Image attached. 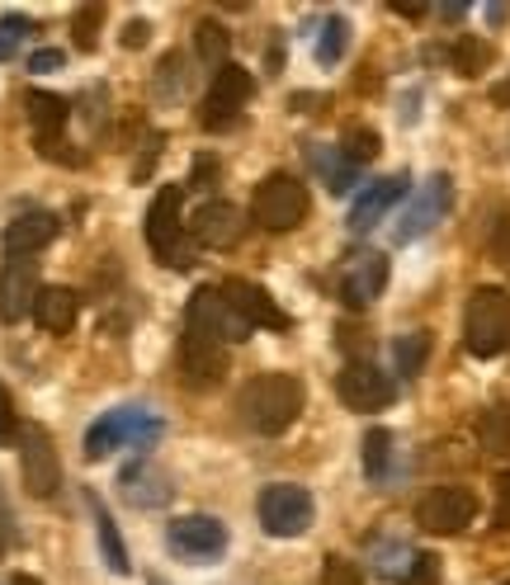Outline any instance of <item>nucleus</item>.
Wrapping results in <instances>:
<instances>
[{
    "label": "nucleus",
    "mask_w": 510,
    "mask_h": 585,
    "mask_svg": "<svg viewBox=\"0 0 510 585\" xmlns=\"http://www.w3.org/2000/svg\"><path fill=\"white\" fill-rule=\"evenodd\" d=\"M303 401H307L303 378H293V373H261V378H251L246 388H242L237 411H242V420L255 435H284L293 420L303 416Z\"/></svg>",
    "instance_id": "1"
},
{
    "label": "nucleus",
    "mask_w": 510,
    "mask_h": 585,
    "mask_svg": "<svg viewBox=\"0 0 510 585\" xmlns=\"http://www.w3.org/2000/svg\"><path fill=\"white\" fill-rule=\"evenodd\" d=\"M463 340H468V354L478 359H497L510 350V293L497 284H482L468 298V312H463Z\"/></svg>",
    "instance_id": "2"
},
{
    "label": "nucleus",
    "mask_w": 510,
    "mask_h": 585,
    "mask_svg": "<svg viewBox=\"0 0 510 585\" xmlns=\"http://www.w3.org/2000/svg\"><path fill=\"white\" fill-rule=\"evenodd\" d=\"M161 439V416L151 407H114L86 430V458L100 462L114 449H147Z\"/></svg>",
    "instance_id": "3"
},
{
    "label": "nucleus",
    "mask_w": 510,
    "mask_h": 585,
    "mask_svg": "<svg viewBox=\"0 0 510 585\" xmlns=\"http://www.w3.org/2000/svg\"><path fill=\"white\" fill-rule=\"evenodd\" d=\"M307 208H312L307 185H303L298 175H288V170L265 175L261 185H255V194H251V217H255V227H265V232H293V227H303Z\"/></svg>",
    "instance_id": "4"
},
{
    "label": "nucleus",
    "mask_w": 510,
    "mask_h": 585,
    "mask_svg": "<svg viewBox=\"0 0 510 585\" xmlns=\"http://www.w3.org/2000/svg\"><path fill=\"white\" fill-rule=\"evenodd\" d=\"M147 246L170 270H189L194 265V251L185 241V189L180 185L156 189L151 208H147Z\"/></svg>",
    "instance_id": "5"
},
{
    "label": "nucleus",
    "mask_w": 510,
    "mask_h": 585,
    "mask_svg": "<svg viewBox=\"0 0 510 585\" xmlns=\"http://www.w3.org/2000/svg\"><path fill=\"white\" fill-rule=\"evenodd\" d=\"M255 326L232 308L223 289H194L185 302V335H199L208 345H242Z\"/></svg>",
    "instance_id": "6"
},
{
    "label": "nucleus",
    "mask_w": 510,
    "mask_h": 585,
    "mask_svg": "<svg viewBox=\"0 0 510 585\" xmlns=\"http://www.w3.org/2000/svg\"><path fill=\"white\" fill-rule=\"evenodd\" d=\"M317 519V500L307 487H293V481H274L261 491V524L269 538H298L312 529Z\"/></svg>",
    "instance_id": "7"
},
{
    "label": "nucleus",
    "mask_w": 510,
    "mask_h": 585,
    "mask_svg": "<svg viewBox=\"0 0 510 585\" xmlns=\"http://www.w3.org/2000/svg\"><path fill=\"white\" fill-rule=\"evenodd\" d=\"M255 95V76L237 62H227L218 67V76H213V90L204 95V114H199V124L208 133H227V128H237V118L246 109V99Z\"/></svg>",
    "instance_id": "8"
},
{
    "label": "nucleus",
    "mask_w": 510,
    "mask_h": 585,
    "mask_svg": "<svg viewBox=\"0 0 510 585\" xmlns=\"http://www.w3.org/2000/svg\"><path fill=\"white\" fill-rule=\"evenodd\" d=\"M449 204H454V179L449 175H430L416 185V194H411V204L402 208L398 227H392V241H421L425 232H435V222H444Z\"/></svg>",
    "instance_id": "9"
},
{
    "label": "nucleus",
    "mask_w": 510,
    "mask_h": 585,
    "mask_svg": "<svg viewBox=\"0 0 510 585\" xmlns=\"http://www.w3.org/2000/svg\"><path fill=\"white\" fill-rule=\"evenodd\" d=\"M19 477H24V491L33 500H48L57 487H62V462H57L52 435L43 426L19 430Z\"/></svg>",
    "instance_id": "10"
},
{
    "label": "nucleus",
    "mask_w": 510,
    "mask_h": 585,
    "mask_svg": "<svg viewBox=\"0 0 510 585\" xmlns=\"http://www.w3.org/2000/svg\"><path fill=\"white\" fill-rule=\"evenodd\" d=\"M478 515V496L459 487V481H444V487H430L416 506V524L425 534H463Z\"/></svg>",
    "instance_id": "11"
},
{
    "label": "nucleus",
    "mask_w": 510,
    "mask_h": 585,
    "mask_svg": "<svg viewBox=\"0 0 510 585\" xmlns=\"http://www.w3.org/2000/svg\"><path fill=\"white\" fill-rule=\"evenodd\" d=\"M336 397L345 401L350 411H383L398 401V382H392L379 364H369V359H350V364L336 373Z\"/></svg>",
    "instance_id": "12"
},
{
    "label": "nucleus",
    "mask_w": 510,
    "mask_h": 585,
    "mask_svg": "<svg viewBox=\"0 0 510 585\" xmlns=\"http://www.w3.org/2000/svg\"><path fill=\"white\" fill-rule=\"evenodd\" d=\"M166 543H170V553L204 567V562L227 553V524L218 515H180V519H170Z\"/></svg>",
    "instance_id": "13"
},
{
    "label": "nucleus",
    "mask_w": 510,
    "mask_h": 585,
    "mask_svg": "<svg viewBox=\"0 0 510 585\" xmlns=\"http://www.w3.org/2000/svg\"><path fill=\"white\" fill-rule=\"evenodd\" d=\"M388 255L383 251H350L341 260V279H336V293L345 308H369L374 298H383L388 289Z\"/></svg>",
    "instance_id": "14"
},
{
    "label": "nucleus",
    "mask_w": 510,
    "mask_h": 585,
    "mask_svg": "<svg viewBox=\"0 0 510 585\" xmlns=\"http://www.w3.org/2000/svg\"><path fill=\"white\" fill-rule=\"evenodd\" d=\"M119 496L128 500L133 510H161L175 500V477L151 458H133L128 468L119 472Z\"/></svg>",
    "instance_id": "15"
},
{
    "label": "nucleus",
    "mask_w": 510,
    "mask_h": 585,
    "mask_svg": "<svg viewBox=\"0 0 510 585\" xmlns=\"http://www.w3.org/2000/svg\"><path fill=\"white\" fill-rule=\"evenodd\" d=\"M38 293H43V284H38V260L33 255H10L6 265H0V321H24L33 312Z\"/></svg>",
    "instance_id": "16"
},
{
    "label": "nucleus",
    "mask_w": 510,
    "mask_h": 585,
    "mask_svg": "<svg viewBox=\"0 0 510 585\" xmlns=\"http://www.w3.org/2000/svg\"><path fill=\"white\" fill-rule=\"evenodd\" d=\"M189 236L208 251H232L246 236V217H242V208L223 204V198H208V204H199V213L189 217Z\"/></svg>",
    "instance_id": "17"
},
{
    "label": "nucleus",
    "mask_w": 510,
    "mask_h": 585,
    "mask_svg": "<svg viewBox=\"0 0 510 585\" xmlns=\"http://www.w3.org/2000/svg\"><path fill=\"white\" fill-rule=\"evenodd\" d=\"M406 185L411 179L406 175H383V179H374V185H369L355 204H350V217H345V227L355 232V236H364V232H374L379 222L392 213L406 198Z\"/></svg>",
    "instance_id": "18"
},
{
    "label": "nucleus",
    "mask_w": 510,
    "mask_h": 585,
    "mask_svg": "<svg viewBox=\"0 0 510 585\" xmlns=\"http://www.w3.org/2000/svg\"><path fill=\"white\" fill-rule=\"evenodd\" d=\"M180 378H185V388H194V392L218 388V382L227 378L223 345H208V340H199V335H180Z\"/></svg>",
    "instance_id": "19"
},
{
    "label": "nucleus",
    "mask_w": 510,
    "mask_h": 585,
    "mask_svg": "<svg viewBox=\"0 0 510 585\" xmlns=\"http://www.w3.org/2000/svg\"><path fill=\"white\" fill-rule=\"evenodd\" d=\"M223 293H227L232 308H237V312L251 321V326H265V331H288V326H293V316H288L261 284H251V279H227Z\"/></svg>",
    "instance_id": "20"
},
{
    "label": "nucleus",
    "mask_w": 510,
    "mask_h": 585,
    "mask_svg": "<svg viewBox=\"0 0 510 585\" xmlns=\"http://www.w3.org/2000/svg\"><path fill=\"white\" fill-rule=\"evenodd\" d=\"M24 114H29V128L38 137V147H43V156H52L57 147H62V128H67V99L52 95V90H29L24 95Z\"/></svg>",
    "instance_id": "21"
},
{
    "label": "nucleus",
    "mask_w": 510,
    "mask_h": 585,
    "mask_svg": "<svg viewBox=\"0 0 510 585\" xmlns=\"http://www.w3.org/2000/svg\"><path fill=\"white\" fill-rule=\"evenodd\" d=\"M52 236H57V217L52 213H43V208L19 213L6 227V251L10 255H38L43 246H52Z\"/></svg>",
    "instance_id": "22"
},
{
    "label": "nucleus",
    "mask_w": 510,
    "mask_h": 585,
    "mask_svg": "<svg viewBox=\"0 0 510 585\" xmlns=\"http://www.w3.org/2000/svg\"><path fill=\"white\" fill-rule=\"evenodd\" d=\"M307 166L317 170V179L331 194H350L360 185V166H355V160H345L341 147H317V143H312L307 147Z\"/></svg>",
    "instance_id": "23"
},
{
    "label": "nucleus",
    "mask_w": 510,
    "mask_h": 585,
    "mask_svg": "<svg viewBox=\"0 0 510 585\" xmlns=\"http://www.w3.org/2000/svg\"><path fill=\"white\" fill-rule=\"evenodd\" d=\"M76 316H81V298H76L71 289H43L33 302V321L48 335H67L76 326Z\"/></svg>",
    "instance_id": "24"
},
{
    "label": "nucleus",
    "mask_w": 510,
    "mask_h": 585,
    "mask_svg": "<svg viewBox=\"0 0 510 585\" xmlns=\"http://www.w3.org/2000/svg\"><path fill=\"white\" fill-rule=\"evenodd\" d=\"M90 515H95V538H100V557H105V567L114 576H128L133 572V562H128V548H124V534H119V524H114V515L105 510V500L100 496H90Z\"/></svg>",
    "instance_id": "25"
},
{
    "label": "nucleus",
    "mask_w": 510,
    "mask_h": 585,
    "mask_svg": "<svg viewBox=\"0 0 510 585\" xmlns=\"http://www.w3.org/2000/svg\"><path fill=\"white\" fill-rule=\"evenodd\" d=\"M392 359H398V373L402 378H416L430 359V331H406L392 340Z\"/></svg>",
    "instance_id": "26"
},
{
    "label": "nucleus",
    "mask_w": 510,
    "mask_h": 585,
    "mask_svg": "<svg viewBox=\"0 0 510 585\" xmlns=\"http://www.w3.org/2000/svg\"><path fill=\"white\" fill-rule=\"evenodd\" d=\"M100 29H105V6H100V0L76 6V14H71V43H76V52H95V48H100Z\"/></svg>",
    "instance_id": "27"
},
{
    "label": "nucleus",
    "mask_w": 510,
    "mask_h": 585,
    "mask_svg": "<svg viewBox=\"0 0 510 585\" xmlns=\"http://www.w3.org/2000/svg\"><path fill=\"white\" fill-rule=\"evenodd\" d=\"M478 443L487 454H510V407H487L478 416Z\"/></svg>",
    "instance_id": "28"
},
{
    "label": "nucleus",
    "mask_w": 510,
    "mask_h": 585,
    "mask_svg": "<svg viewBox=\"0 0 510 585\" xmlns=\"http://www.w3.org/2000/svg\"><path fill=\"white\" fill-rule=\"evenodd\" d=\"M449 62H454L459 76H482L487 62H492V48H487L482 38H473V33H459L454 48H449Z\"/></svg>",
    "instance_id": "29"
},
{
    "label": "nucleus",
    "mask_w": 510,
    "mask_h": 585,
    "mask_svg": "<svg viewBox=\"0 0 510 585\" xmlns=\"http://www.w3.org/2000/svg\"><path fill=\"white\" fill-rule=\"evenodd\" d=\"M350 48V19L345 14H331L322 25V38H317V62L322 67H336Z\"/></svg>",
    "instance_id": "30"
},
{
    "label": "nucleus",
    "mask_w": 510,
    "mask_h": 585,
    "mask_svg": "<svg viewBox=\"0 0 510 585\" xmlns=\"http://www.w3.org/2000/svg\"><path fill=\"white\" fill-rule=\"evenodd\" d=\"M194 43H199V57L208 67H227V52H232V38L218 19H204L199 29H194Z\"/></svg>",
    "instance_id": "31"
},
{
    "label": "nucleus",
    "mask_w": 510,
    "mask_h": 585,
    "mask_svg": "<svg viewBox=\"0 0 510 585\" xmlns=\"http://www.w3.org/2000/svg\"><path fill=\"white\" fill-rule=\"evenodd\" d=\"M379 147H383V137H379L374 128H364V124H350V128L341 133V152H345V160H355V166L374 160Z\"/></svg>",
    "instance_id": "32"
},
{
    "label": "nucleus",
    "mask_w": 510,
    "mask_h": 585,
    "mask_svg": "<svg viewBox=\"0 0 510 585\" xmlns=\"http://www.w3.org/2000/svg\"><path fill=\"white\" fill-rule=\"evenodd\" d=\"M388 462H392V435L388 430H369L364 435V472L383 481L388 477Z\"/></svg>",
    "instance_id": "33"
},
{
    "label": "nucleus",
    "mask_w": 510,
    "mask_h": 585,
    "mask_svg": "<svg viewBox=\"0 0 510 585\" xmlns=\"http://www.w3.org/2000/svg\"><path fill=\"white\" fill-rule=\"evenodd\" d=\"M411 562H416V553L406 548V543H379L374 548V572H383V576H411Z\"/></svg>",
    "instance_id": "34"
},
{
    "label": "nucleus",
    "mask_w": 510,
    "mask_h": 585,
    "mask_svg": "<svg viewBox=\"0 0 510 585\" xmlns=\"http://www.w3.org/2000/svg\"><path fill=\"white\" fill-rule=\"evenodd\" d=\"M185 57L180 52H166L161 57V76H156V95H161L166 99V105H170V99H180L185 95Z\"/></svg>",
    "instance_id": "35"
},
{
    "label": "nucleus",
    "mask_w": 510,
    "mask_h": 585,
    "mask_svg": "<svg viewBox=\"0 0 510 585\" xmlns=\"http://www.w3.org/2000/svg\"><path fill=\"white\" fill-rule=\"evenodd\" d=\"M487 251H492L497 265L510 270V208H501V213L492 217V227H487Z\"/></svg>",
    "instance_id": "36"
},
{
    "label": "nucleus",
    "mask_w": 510,
    "mask_h": 585,
    "mask_svg": "<svg viewBox=\"0 0 510 585\" xmlns=\"http://www.w3.org/2000/svg\"><path fill=\"white\" fill-rule=\"evenodd\" d=\"M29 29H33V25H29L24 14H6V19H0V62H6V57H14V48L24 43Z\"/></svg>",
    "instance_id": "37"
},
{
    "label": "nucleus",
    "mask_w": 510,
    "mask_h": 585,
    "mask_svg": "<svg viewBox=\"0 0 510 585\" xmlns=\"http://www.w3.org/2000/svg\"><path fill=\"white\" fill-rule=\"evenodd\" d=\"M435 581H440V557L435 553H416L406 585H435Z\"/></svg>",
    "instance_id": "38"
},
{
    "label": "nucleus",
    "mask_w": 510,
    "mask_h": 585,
    "mask_svg": "<svg viewBox=\"0 0 510 585\" xmlns=\"http://www.w3.org/2000/svg\"><path fill=\"white\" fill-rule=\"evenodd\" d=\"M492 529H510V472L497 477V500H492Z\"/></svg>",
    "instance_id": "39"
},
{
    "label": "nucleus",
    "mask_w": 510,
    "mask_h": 585,
    "mask_svg": "<svg viewBox=\"0 0 510 585\" xmlns=\"http://www.w3.org/2000/svg\"><path fill=\"white\" fill-rule=\"evenodd\" d=\"M326 585H364V581H360V572H355V562L326 557Z\"/></svg>",
    "instance_id": "40"
},
{
    "label": "nucleus",
    "mask_w": 510,
    "mask_h": 585,
    "mask_svg": "<svg viewBox=\"0 0 510 585\" xmlns=\"http://www.w3.org/2000/svg\"><path fill=\"white\" fill-rule=\"evenodd\" d=\"M19 439V420H14V401L6 392V382H0V443H10Z\"/></svg>",
    "instance_id": "41"
},
{
    "label": "nucleus",
    "mask_w": 510,
    "mask_h": 585,
    "mask_svg": "<svg viewBox=\"0 0 510 585\" xmlns=\"http://www.w3.org/2000/svg\"><path fill=\"white\" fill-rule=\"evenodd\" d=\"M189 185L194 189H213V185H218V160H213V156L194 160V179H189Z\"/></svg>",
    "instance_id": "42"
},
{
    "label": "nucleus",
    "mask_w": 510,
    "mask_h": 585,
    "mask_svg": "<svg viewBox=\"0 0 510 585\" xmlns=\"http://www.w3.org/2000/svg\"><path fill=\"white\" fill-rule=\"evenodd\" d=\"M14 515H10V500H6V491H0V557H6L10 548H14Z\"/></svg>",
    "instance_id": "43"
},
{
    "label": "nucleus",
    "mask_w": 510,
    "mask_h": 585,
    "mask_svg": "<svg viewBox=\"0 0 510 585\" xmlns=\"http://www.w3.org/2000/svg\"><path fill=\"white\" fill-rule=\"evenodd\" d=\"M57 67H67V52L62 48H38L29 57V71H57Z\"/></svg>",
    "instance_id": "44"
},
{
    "label": "nucleus",
    "mask_w": 510,
    "mask_h": 585,
    "mask_svg": "<svg viewBox=\"0 0 510 585\" xmlns=\"http://www.w3.org/2000/svg\"><path fill=\"white\" fill-rule=\"evenodd\" d=\"M147 38H151V25H147V19H133V25L124 29V48H143Z\"/></svg>",
    "instance_id": "45"
},
{
    "label": "nucleus",
    "mask_w": 510,
    "mask_h": 585,
    "mask_svg": "<svg viewBox=\"0 0 510 585\" xmlns=\"http://www.w3.org/2000/svg\"><path fill=\"white\" fill-rule=\"evenodd\" d=\"M312 105H322V95H293L288 99V109H298V114H307Z\"/></svg>",
    "instance_id": "46"
},
{
    "label": "nucleus",
    "mask_w": 510,
    "mask_h": 585,
    "mask_svg": "<svg viewBox=\"0 0 510 585\" xmlns=\"http://www.w3.org/2000/svg\"><path fill=\"white\" fill-rule=\"evenodd\" d=\"M492 105H497V109H510V76L492 90Z\"/></svg>",
    "instance_id": "47"
},
{
    "label": "nucleus",
    "mask_w": 510,
    "mask_h": 585,
    "mask_svg": "<svg viewBox=\"0 0 510 585\" xmlns=\"http://www.w3.org/2000/svg\"><path fill=\"white\" fill-rule=\"evenodd\" d=\"M392 10L406 14V19H421V14H425V6H392Z\"/></svg>",
    "instance_id": "48"
},
{
    "label": "nucleus",
    "mask_w": 510,
    "mask_h": 585,
    "mask_svg": "<svg viewBox=\"0 0 510 585\" xmlns=\"http://www.w3.org/2000/svg\"><path fill=\"white\" fill-rule=\"evenodd\" d=\"M440 14H444V19H463V14H468V6H444Z\"/></svg>",
    "instance_id": "49"
},
{
    "label": "nucleus",
    "mask_w": 510,
    "mask_h": 585,
    "mask_svg": "<svg viewBox=\"0 0 510 585\" xmlns=\"http://www.w3.org/2000/svg\"><path fill=\"white\" fill-rule=\"evenodd\" d=\"M10 585H43V581H38V576H29V572H19Z\"/></svg>",
    "instance_id": "50"
},
{
    "label": "nucleus",
    "mask_w": 510,
    "mask_h": 585,
    "mask_svg": "<svg viewBox=\"0 0 510 585\" xmlns=\"http://www.w3.org/2000/svg\"><path fill=\"white\" fill-rule=\"evenodd\" d=\"M147 585H166V581H161V576H151V581H147Z\"/></svg>",
    "instance_id": "51"
},
{
    "label": "nucleus",
    "mask_w": 510,
    "mask_h": 585,
    "mask_svg": "<svg viewBox=\"0 0 510 585\" xmlns=\"http://www.w3.org/2000/svg\"><path fill=\"white\" fill-rule=\"evenodd\" d=\"M501 585H510V581H501Z\"/></svg>",
    "instance_id": "52"
}]
</instances>
